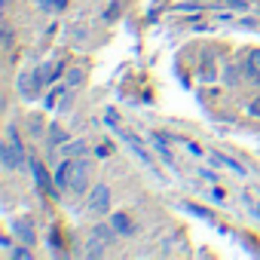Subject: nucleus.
I'll return each instance as SVG.
<instances>
[{"mask_svg":"<svg viewBox=\"0 0 260 260\" xmlns=\"http://www.w3.org/2000/svg\"><path fill=\"white\" fill-rule=\"evenodd\" d=\"M89 178H92V162L89 159H83V156H77L74 159V166H71V193L74 196H83V193H89L92 187H89Z\"/></svg>","mask_w":260,"mask_h":260,"instance_id":"obj_1","label":"nucleus"},{"mask_svg":"<svg viewBox=\"0 0 260 260\" xmlns=\"http://www.w3.org/2000/svg\"><path fill=\"white\" fill-rule=\"evenodd\" d=\"M86 208L92 217H104L110 211V187L107 184H95L86 196Z\"/></svg>","mask_w":260,"mask_h":260,"instance_id":"obj_2","label":"nucleus"},{"mask_svg":"<svg viewBox=\"0 0 260 260\" xmlns=\"http://www.w3.org/2000/svg\"><path fill=\"white\" fill-rule=\"evenodd\" d=\"M119 138H122L128 147H132V150H135V153H138V156H141V159H144L150 169H153V172H156V162H153V156H150V150L144 147V141H141V138H135L132 132H119Z\"/></svg>","mask_w":260,"mask_h":260,"instance_id":"obj_3","label":"nucleus"},{"mask_svg":"<svg viewBox=\"0 0 260 260\" xmlns=\"http://www.w3.org/2000/svg\"><path fill=\"white\" fill-rule=\"evenodd\" d=\"M242 74L248 80H257L260 77V49H248V55L242 58Z\"/></svg>","mask_w":260,"mask_h":260,"instance_id":"obj_4","label":"nucleus"},{"mask_svg":"<svg viewBox=\"0 0 260 260\" xmlns=\"http://www.w3.org/2000/svg\"><path fill=\"white\" fill-rule=\"evenodd\" d=\"M110 226H113L116 233H122V236L135 233V223H132V217H128V214H122V211H116V214L110 217Z\"/></svg>","mask_w":260,"mask_h":260,"instance_id":"obj_5","label":"nucleus"},{"mask_svg":"<svg viewBox=\"0 0 260 260\" xmlns=\"http://www.w3.org/2000/svg\"><path fill=\"white\" fill-rule=\"evenodd\" d=\"M37 89H40V83H37L34 74H22V77H19V92H22L25 98H34Z\"/></svg>","mask_w":260,"mask_h":260,"instance_id":"obj_6","label":"nucleus"},{"mask_svg":"<svg viewBox=\"0 0 260 260\" xmlns=\"http://www.w3.org/2000/svg\"><path fill=\"white\" fill-rule=\"evenodd\" d=\"M71 166H74V159H64V162L55 169V187H58V190H68V187H71Z\"/></svg>","mask_w":260,"mask_h":260,"instance_id":"obj_7","label":"nucleus"},{"mask_svg":"<svg viewBox=\"0 0 260 260\" xmlns=\"http://www.w3.org/2000/svg\"><path fill=\"white\" fill-rule=\"evenodd\" d=\"M16 236H22L25 239V245H34V226H31V220H16Z\"/></svg>","mask_w":260,"mask_h":260,"instance_id":"obj_8","label":"nucleus"},{"mask_svg":"<svg viewBox=\"0 0 260 260\" xmlns=\"http://www.w3.org/2000/svg\"><path fill=\"white\" fill-rule=\"evenodd\" d=\"M214 162H217V166H226V169H233L236 175H245V166H239L236 159H230V156H223V153H214Z\"/></svg>","mask_w":260,"mask_h":260,"instance_id":"obj_9","label":"nucleus"},{"mask_svg":"<svg viewBox=\"0 0 260 260\" xmlns=\"http://www.w3.org/2000/svg\"><path fill=\"white\" fill-rule=\"evenodd\" d=\"M64 153H68V156H74V159H77V156H83V153H86V141H74V144H68V147H64Z\"/></svg>","mask_w":260,"mask_h":260,"instance_id":"obj_10","label":"nucleus"},{"mask_svg":"<svg viewBox=\"0 0 260 260\" xmlns=\"http://www.w3.org/2000/svg\"><path fill=\"white\" fill-rule=\"evenodd\" d=\"M80 83H83V71H80V68H74V71L68 74V86H80Z\"/></svg>","mask_w":260,"mask_h":260,"instance_id":"obj_11","label":"nucleus"},{"mask_svg":"<svg viewBox=\"0 0 260 260\" xmlns=\"http://www.w3.org/2000/svg\"><path fill=\"white\" fill-rule=\"evenodd\" d=\"M31 166H34V175H37V184H40V187H46V169H43L40 162H31Z\"/></svg>","mask_w":260,"mask_h":260,"instance_id":"obj_12","label":"nucleus"},{"mask_svg":"<svg viewBox=\"0 0 260 260\" xmlns=\"http://www.w3.org/2000/svg\"><path fill=\"white\" fill-rule=\"evenodd\" d=\"M10 257H16V260H31V248H13Z\"/></svg>","mask_w":260,"mask_h":260,"instance_id":"obj_13","label":"nucleus"},{"mask_svg":"<svg viewBox=\"0 0 260 260\" xmlns=\"http://www.w3.org/2000/svg\"><path fill=\"white\" fill-rule=\"evenodd\" d=\"M37 7H40L43 13H49V10H58V7H55V0H37Z\"/></svg>","mask_w":260,"mask_h":260,"instance_id":"obj_14","label":"nucleus"},{"mask_svg":"<svg viewBox=\"0 0 260 260\" xmlns=\"http://www.w3.org/2000/svg\"><path fill=\"white\" fill-rule=\"evenodd\" d=\"M248 113H251V116H260V98H254V101L248 104Z\"/></svg>","mask_w":260,"mask_h":260,"instance_id":"obj_15","label":"nucleus"},{"mask_svg":"<svg viewBox=\"0 0 260 260\" xmlns=\"http://www.w3.org/2000/svg\"><path fill=\"white\" fill-rule=\"evenodd\" d=\"M0 245H4L7 251H13V239H10V236H4V239H0Z\"/></svg>","mask_w":260,"mask_h":260,"instance_id":"obj_16","label":"nucleus"},{"mask_svg":"<svg viewBox=\"0 0 260 260\" xmlns=\"http://www.w3.org/2000/svg\"><path fill=\"white\" fill-rule=\"evenodd\" d=\"M55 7H58V10H61V7H68V0H55Z\"/></svg>","mask_w":260,"mask_h":260,"instance_id":"obj_17","label":"nucleus"},{"mask_svg":"<svg viewBox=\"0 0 260 260\" xmlns=\"http://www.w3.org/2000/svg\"><path fill=\"white\" fill-rule=\"evenodd\" d=\"M4 7H13V0H4Z\"/></svg>","mask_w":260,"mask_h":260,"instance_id":"obj_18","label":"nucleus"},{"mask_svg":"<svg viewBox=\"0 0 260 260\" xmlns=\"http://www.w3.org/2000/svg\"><path fill=\"white\" fill-rule=\"evenodd\" d=\"M254 83H257V86H260V77H257V80H254Z\"/></svg>","mask_w":260,"mask_h":260,"instance_id":"obj_19","label":"nucleus"}]
</instances>
